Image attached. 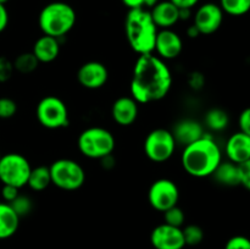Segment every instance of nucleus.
<instances>
[{
  "label": "nucleus",
  "instance_id": "obj_1",
  "mask_svg": "<svg viewBox=\"0 0 250 249\" xmlns=\"http://www.w3.org/2000/svg\"><path fill=\"white\" fill-rule=\"evenodd\" d=\"M173 72L166 61L154 53L138 55L129 80V95L139 105H151L165 99L173 88Z\"/></svg>",
  "mask_w": 250,
  "mask_h": 249
},
{
  "label": "nucleus",
  "instance_id": "obj_2",
  "mask_svg": "<svg viewBox=\"0 0 250 249\" xmlns=\"http://www.w3.org/2000/svg\"><path fill=\"white\" fill-rule=\"evenodd\" d=\"M224 160L222 148L214 134L205 132L202 138L183 146L180 163L188 176L198 180L211 177L219 164Z\"/></svg>",
  "mask_w": 250,
  "mask_h": 249
},
{
  "label": "nucleus",
  "instance_id": "obj_3",
  "mask_svg": "<svg viewBox=\"0 0 250 249\" xmlns=\"http://www.w3.org/2000/svg\"><path fill=\"white\" fill-rule=\"evenodd\" d=\"M124 31L129 49L138 55L154 51L158 27L149 9H128L124 22Z\"/></svg>",
  "mask_w": 250,
  "mask_h": 249
},
{
  "label": "nucleus",
  "instance_id": "obj_4",
  "mask_svg": "<svg viewBox=\"0 0 250 249\" xmlns=\"http://www.w3.org/2000/svg\"><path fill=\"white\" fill-rule=\"evenodd\" d=\"M38 28L42 34L62 41L75 28L77 12L65 1H51L42 7L38 14Z\"/></svg>",
  "mask_w": 250,
  "mask_h": 249
},
{
  "label": "nucleus",
  "instance_id": "obj_5",
  "mask_svg": "<svg viewBox=\"0 0 250 249\" xmlns=\"http://www.w3.org/2000/svg\"><path fill=\"white\" fill-rule=\"evenodd\" d=\"M77 150L83 158L98 160L115 153L117 142L115 134L104 126H88L80 132L76 141Z\"/></svg>",
  "mask_w": 250,
  "mask_h": 249
},
{
  "label": "nucleus",
  "instance_id": "obj_6",
  "mask_svg": "<svg viewBox=\"0 0 250 249\" xmlns=\"http://www.w3.org/2000/svg\"><path fill=\"white\" fill-rule=\"evenodd\" d=\"M34 115L37 122L49 131H58L70 126V109L59 95L46 94L42 97L37 103Z\"/></svg>",
  "mask_w": 250,
  "mask_h": 249
},
{
  "label": "nucleus",
  "instance_id": "obj_7",
  "mask_svg": "<svg viewBox=\"0 0 250 249\" xmlns=\"http://www.w3.org/2000/svg\"><path fill=\"white\" fill-rule=\"evenodd\" d=\"M51 185L62 192H77L87 181V172L80 161L71 158L55 159L49 165Z\"/></svg>",
  "mask_w": 250,
  "mask_h": 249
},
{
  "label": "nucleus",
  "instance_id": "obj_8",
  "mask_svg": "<svg viewBox=\"0 0 250 249\" xmlns=\"http://www.w3.org/2000/svg\"><path fill=\"white\" fill-rule=\"evenodd\" d=\"M178 145L170 128L155 127L146 134L143 141V153L153 164H165L176 154Z\"/></svg>",
  "mask_w": 250,
  "mask_h": 249
},
{
  "label": "nucleus",
  "instance_id": "obj_9",
  "mask_svg": "<svg viewBox=\"0 0 250 249\" xmlns=\"http://www.w3.org/2000/svg\"><path fill=\"white\" fill-rule=\"evenodd\" d=\"M32 165L26 155L19 151L1 154L0 158V183L22 189L27 186Z\"/></svg>",
  "mask_w": 250,
  "mask_h": 249
},
{
  "label": "nucleus",
  "instance_id": "obj_10",
  "mask_svg": "<svg viewBox=\"0 0 250 249\" xmlns=\"http://www.w3.org/2000/svg\"><path fill=\"white\" fill-rule=\"evenodd\" d=\"M181 190L177 183L167 177H160L153 181L146 192V200L151 209L161 212L178 205Z\"/></svg>",
  "mask_w": 250,
  "mask_h": 249
},
{
  "label": "nucleus",
  "instance_id": "obj_11",
  "mask_svg": "<svg viewBox=\"0 0 250 249\" xmlns=\"http://www.w3.org/2000/svg\"><path fill=\"white\" fill-rule=\"evenodd\" d=\"M110 71L104 62L99 60H88L81 63L76 72V81L87 90H99L107 84Z\"/></svg>",
  "mask_w": 250,
  "mask_h": 249
},
{
  "label": "nucleus",
  "instance_id": "obj_12",
  "mask_svg": "<svg viewBox=\"0 0 250 249\" xmlns=\"http://www.w3.org/2000/svg\"><path fill=\"white\" fill-rule=\"evenodd\" d=\"M192 20L200 36H212L224 24L225 14L216 2H204L193 12Z\"/></svg>",
  "mask_w": 250,
  "mask_h": 249
},
{
  "label": "nucleus",
  "instance_id": "obj_13",
  "mask_svg": "<svg viewBox=\"0 0 250 249\" xmlns=\"http://www.w3.org/2000/svg\"><path fill=\"white\" fill-rule=\"evenodd\" d=\"M183 50H185V42L180 33H177L173 28L159 29L153 51L158 58L168 62L180 58Z\"/></svg>",
  "mask_w": 250,
  "mask_h": 249
},
{
  "label": "nucleus",
  "instance_id": "obj_14",
  "mask_svg": "<svg viewBox=\"0 0 250 249\" xmlns=\"http://www.w3.org/2000/svg\"><path fill=\"white\" fill-rule=\"evenodd\" d=\"M141 111V105L129 94L117 97L110 106V116L120 127H131L137 122Z\"/></svg>",
  "mask_w": 250,
  "mask_h": 249
},
{
  "label": "nucleus",
  "instance_id": "obj_15",
  "mask_svg": "<svg viewBox=\"0 0 250 249\" xmlns=\"http://www.w3.org/2000/svg\"><path fill=\"white\" fill-rule=\"evenodd\" d=\"M224 159L239 165L250 161V134L238 131L231 133L222 148Z\"/></svg>",
  "mask_w": 250,
  "mask_h": 249
},
{
  "label": "nucleus",
  "instance_id": "obj_16",
  "mask_svg": "<svg viewBox=\"0 0 250 249\" xmlns=\"http://www.w3.org/2000/svg\"><path fill=\"white\" fill-rule=\"evenodd\" d=\"M150 243L154 249H183L186 247L182 228L160 224L150 233Z\"/></svg>",
  "mask_w": 250,
  "mask_h": 249
},
{
  "label": "nucleus",
  "instance_id": "obj_17",
  "mask_svg": "<svg viewBox=\"0 0 250 249\" xmlns=\"http://www.w3.org/2000/svg\"><path fill=\"white\" fill-rule=\"evenodd\" d=\"M171 132L178 146H186L204 136L205 131L203 122L194 117H183L173 124Z\"/></svg>",
  "mask_w": 250,
  "mask_h": 249
},
{
  "label": "nucleus",
  "instance_id": "obj_18",
  "mask_svg": "<svg viewBox=\"0 0 250 249\" xmlns=\"http://www.w3.org/2000/svg\"><path fill=\"white\" fill-rule=\"evenodd\" d=\"M32 54L43 65L55 62L61 53V41L54 37L41 34L32 44Z\"/></svg>",
  "mask_w": 250,
  "mask_h": 249
},
{
  "label": "nucleus",
  "instance_id": "obj_19",
  "mask_svg": "<svg viewBox=\"0 0 250 249\" xmlns=\"http://www.w3.org/2000/svg\"><path fill=\"white\" fill-rule=\"evenodd\" d=\"M180 10L170 0H159L149 9L150 16L158 29L173 28L180 22Z\"/></svg>",
  "mask_w": 250,
  "mask_h": 249
},
{
  "label": "nucleus",
  "instance_id": "obj_20",
  "mask_svg": "<svg viewBox=\"0 0 250 249\" xmlns=\"http://www.w3.org/2000/svg\"><path fill=\"white\" fill-rule=\"evenodd\" d=\"M21 219L9 203L0 202V241L11 238L19 231Z\"/></svg>",
  "mask_w": 250,
  "mask_h": 249
},
{
  "label": "nucleus",
  "instance_id": "obj_21",
  "mask_svg": "<svg viewBox=\"0 0 250 249\" xmlns=\"http://www.w3.org/2000/svg\"><path fill=\"white\" fill-rule=\"evenodd\" d=\"M203 126L209 133H221L229 126V114L222 107H210L204 114Z\"/></svg>",
  "mask_w": 250,
  "mask_h": 249
},
{
  "label": "nucleus",
  "instance_id": "obj_22",
  "mask_svg": "<svg viewBox=\"0 0 250 249\" xmlns=\"http://www.w3.org/2000/svg\"><path fill=\"white\" fill-rule=\"evenodd\" d=\"M211 178L214 180L215 183H217L219 186H222V187H239L238 165L224 159L219 164L216 170L214 171V173L211 175Z\"/></svg>",
  "mask_w": 250,
  "mask_h": 249
},
{
  "label": "nucleus",
  "instance_id": "obj_23",
  "mask_svg": "<svg viewBox=\"0 0 250 249\" xmlns=\"http://www.w3.org/2000/svg\"><path fill=\"white\" fill-rule=\"evenodd\" d=\"M51 186V177L49 166L37 165L32 167L31 173L27 180V186L29 190L34 193H42Z\"/></svg>",
  "mask_w": 250,
  "mask_h": 249
},
{
  "label": "nucleus",
  "instance_id": "obj_24",
  "mask_svg": "<svg viewBox=\"0 0 250 249\" xmlns=\"http://www.w3.org/2000/svg\"><path fill=\"white\" fill-rule=\"evenodd\" d=\"M12 61V66H14L15 72L20 73L22 76H28L36 72L41 63L36 59V56L32 54V51H22V53L17 54L16 58Z\"/></svg>",
  "mask_w": 250,
  "mask_h": 249
},
{
  "label": "nucleus",
  "instance_id": "obj_25",
  "mask_svg": "<svg viewBox=\"0 0 250 249\" xmlns=\"http://www.w3.org/2000/svg\"><path fill=\"white\" fill-rule=\"evenodd\" d=\"M220 7L225 15L232 17H242L250 10V0H220Z\"/></svg>",
  "mask_w": 250,
  "mask_h": 249
},
{
  "label": "nucleus",
  "instance_id": "obj_26",
  "mask_svg": "<svg viewBox=\"0 0 250 249\" xmlns=\"http://www.w3.org/2000/svg\"><path fill=\"white\" fill-rule=\"evenodd\" d=\"M182 234L186 246H199L204 241V229L202 228V226L197 224L185 225L182 227Z\"/></svg>",
  "mask_w": 250,
  "mask_h": 249
},
{
  "label": "nucleus",
  "instance_id": "obj_27",
  "mask_svg": "<svg viewBox=\"0 0 250 249\" xmlns=\"http://www.w3.org/2000/svg\"><path fill=\"white\" fill-rule=\"evenodd\" d=\"M11 208L14 209V211L19 215L20 219L22 217H26L33 211L34 209V202L28 194H23V193H20L11 203H10Z\"/></svg>",
  "mask_w": 250,
  "mask_h": 249
},
{
  "label": "nucleus",
  "instance_id": "obj_28",
  "mask_svg": "<svg viewBox=\"0 0 250 249\" xmlns=\"http://www.w3.org/2000/svg\"><path fill=\"white\" fill-rule=\"evenodd\" d=\"M164 217V224H167L170 226L178 227V228H182L186 225V212L182 208H180L178 205L176 207L170 208L166 211L163 212Z\"/></svg>",
  "mask_w": 250,
  "mask_h": 249
},
{
  "label": "nucleus",
  "instance_id": "obj_29",
  "mask_svg": "<svg viewBox=\"0 0 250 249\" xmlns=\"http://www.w3.org/2000/svg\"><path fill=\"white\" fill-rule=\"evenodd\" d=\"M19 112V104L11 97H0V120H10Z\"/></svg>",
  "mask_w": 250,
  "mask_h": 249
},
{
  "label": "nucleus",
  "instance_id": "obj_30",
  "mask_svg": "<svg viewBox=\"0 0 250 249\" xmlns=\"http://www.w3.org/2000/svg\"><path fill=\"white\" fill-rule=\"evenodd\" d=\"M14 66L11 59L6 56H0V83H6L14 76Z\"/></svg>",
  "mask_w": 250,
  "mask_h": 249
},
{
  "label": "nucleus",
  "instance_id": "obj_31",
  "mask_svg": "<svg viewBox=\"0 0 250 249\" xmlns=\"http://www.w3.org/2000/svg\"><path fill=\"white\" fill-rule=\"evenodd\" d=\"M225 249H250V241L246 236L237 234L226 242Z\"/></svg>",
  "mask_w": 250,
  "mask_h": 249
},
{
  "label": "nucleus",
  "instance_id": "obj_32",
  "mask_svg": "<svg viewBox=\"0 0 250 249\" xmlns=\"http://www.w3.org/2000/svg\"><path fill=\"white\" fill-rule=\"evenodd\" d=\"M238 180L241 187L247 190L250 189V161L238 165Z\"/></svg>",
  "mask_w": 250,
  "mask_h": 249
},
{
  "label": "nucleus",
  "instance_id": "obj_33",
  "mask_svg": "<svg viewBox=\"0 0 250 249\" xmlns=\"http://www.w3.org/2000/svg\"><path fill=\"white\" fill-rule=\"evenodd\" d=\"M237 126H238V131L243 132V133L250 134V109L249 107H244L238 115L237 119Z\"/></svg>",
  "mask_w": 250,
  "mask_h": 249
},
{
  "label": "nucleus",
  "instance_id": "obj_34",
  "mask_svg": "<svg viewBox=\"0 0 250 249\" xmlns=\"http://www.w3.org/2000/svg\"><path fill=\"white\" fill-rule=\"evenodd\" d=\"M187 83H188V85H189L190 89L198 92V90L202 89L205 84L204 75L200 72H198V71H194V72H192L189 76H188Z\"/></svg>",
  "mask_w": 250,
  "mask_h": 249
},
{
  "label": "nucleus",
  "instance_id": "obj_35",
  "mask_svg": "<svg viewBox=\"0 0 250 249\" xmlns=\"http://www.w3.org/2000/svg\"><path fill=\"white\" fill-rule=\"evenodd\" d=\"M127 9H150L159 0H121Z\"/></svg>",
  "mask_w": 250,
  "mask_h": 249
},
{
  "label": "nucleus",
  "instance_id": "obj_36",
  "mask_svg": "<svg viewBox=\"0 0 250 249\" xmlns=\"http://www.w3.org/2000/svg\"><path fill=\"white\" fill-rule=\"evenodd\" d=\"M20 190L19 188L16 187H12V186H6V185H2L1 190H0V194H1V199L2 202L5 203H11L17 195L20 194Z\"/></svg>",
  "mask_w": 250,
  "mask_h": 249
},
{
  "label": "nucleus",
  "instance_id": "obj_37",
  "mask_svg": "<svg viewBox=\"0 0 250 249\" xmlns=\"http://www.w3.org/2000/svg\"><path fill=\"white\" fill-rule=\"evenodd\" d=\"M10 22V15L9 11H7L6 5L0 4V34L7 28Z\"/></svg>",
  "mask_w": 250,
  "mask_h": 249
},
{
  "label": "nucleus",
  "instance_id": "obj_38",
  "mask_svg": "<svg viewBox=\"0 0 250 249\" xmlns=\"http://www.w3.org/2000/svg\"><path fill=\"white\" fill-rule=\"evenodd\" d=\"M177 9H189L193 10L199 5L200 0H170Z\"/></svg>",
  "mask_w": 250,
  "mask_h": 249
},
{
  "label": "nucleus",
  "instance_id": "obj_39",
  "mask_svg": "<svg viewBox=\"0 0 250 249\" xmlns=\"http://www.w3.org/2000/svg\"><path fill=\"white\" fill-rule=\"evenodd\" d=\"M99 163L100 166H102L104 170H112V168L115 167V165H116V159H115L114 154H111V155H107L105 156V158L100 159Z\"/></svg>",
  "mask_w": 250,
  "mask_h": 249
},
{
  "label": "nucleus",
  "instance_id": "obj_40",
  "mask_svg": "<svg viewBox=\"0 0 250 249\" xmlns=\"http://www.w3.org/2000/svg\"><path fill=\"white\" fill-rule=\"evenodd\" d=\"M186 36L189 39H198L199 37H202L200 36L199 31H198V28L193 23H190L189 26L187 27V29H186Z\"/></svg>",
  "mask_w": 250,
  "mask_h": 249
},
{
  "label": "nucleus",
  "instance_id": "obj_41",
  "mask_svg": "<svg viewBox=\"0 0 250 249\" xmlns=\"http://www.w3.org/2000/svg\"><path fill=\"white\" fill-rule=\"evenodd\" d=\"M178 17H180V21L182 22H187L189 20H192L193 16V10L189 9H178Z\"/></svg>",
  "mask_w": 250,
  "mask_h": 249
},
{
  "label": "nucleus",
  "instance_id": "obj_42",
  "mask_svg": "<svg viewBox=\"0 0 250 249\" xmlns=\"http://www.w3.org/2000/svg\"><path fill=\"white\" fill-rule=\"evenodd\" d=\"M9 1V0H0V4H4V5H6V2Z\"/></svg>",
  "mask_w": 250,
  "mask_h": 249
},
{
  "label": "nucleus",
  "instance_id": "obj_43",
  "mask_svg": "<svg viewBox=\"0 0 250 249\" xmlns=\"http://www.w3.org/2000/svg\"><path fill=\"white\" fill-rule=\"evenodd\" d=\"M0 158H1V151H0Z\"/></svg>",
  "mask_w": 250,
  "mask_h": 249
}]
</instances>
